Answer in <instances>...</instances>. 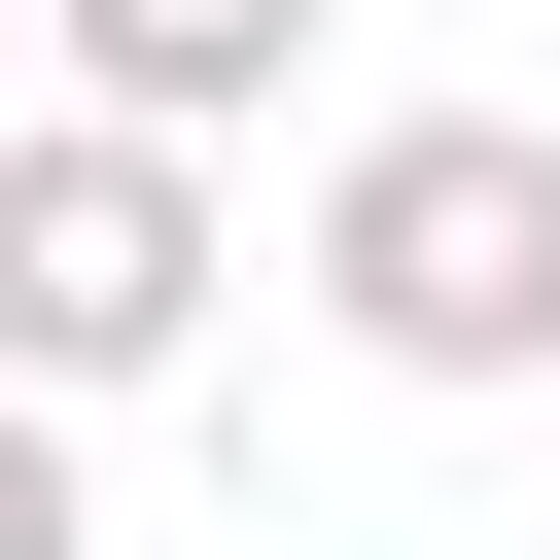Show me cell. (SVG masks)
Wrapping results in <instances>:
<instances>
[{
  "instance_id": "cell-1",
  "label": "cell",
  "mask_w": 560,
  "mask_h": 560,
  "mask_svg": "<svg viewBox=\"0 0 560 560\" xmlns=\"http://www.w3.org/2000/svg\"><path fill=\"white\" fill-rule=\"evenodd\" d=\"M315 315L350 385H560V105H385L315 175Z\"/></svg>"
},
{
  "instance_id": "cell-2",
  "label": "cell",
  "mask_w": 560,
  "mask_h": 560,
  "mask_svg": "<svg viewBox=\"0 0 560 560\" xmlns=\"http://www.w3.org/2000/svg\"><path fill=\"white\" fill-rule=\"evenodd\" d=\"M210 140H140V105H0V385L35 420H105V385H175L210 350Z\"/></svg>"
},
{
  "instance_id": "cell-3",
  "label": "cell",
  "mask_w": 560,
  "mask_h": 560,
  "mask_svg": "<svg viewBox=\"0 0 560 560\" xmlns=\"http://www.w3.org/2000/svg\"><path fill=\"white\" fill-rule=\"evenodd\" d=\"M70 35V105H140V140H245L280 70H315V0H35Z\"/></svg>"
},
{
  "instance_id": "cell-4",
  "label": "cell",
  "mask_w": 560,
  "mask_h": 560,
  "mask_svg": "<svg viewBox=\"0 0 560 560\" xmlns=\"http://www.w3.org/2000/svg\"><path fill=\"white\" fill-rule=\"evenodd\" d=\"M0 560H105V490H70V420L0 385Z\"/></svg>"
}]
</instances>
